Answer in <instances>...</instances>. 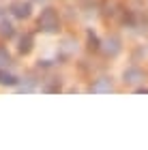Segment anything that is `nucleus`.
Segmentation results:
<instances>
[{
	"label": "nucleus",
	"mask_w": 148,
	"mask_h": 150,
	"mask_svg": "<svg viewBox=\"0 0 148 150\" xmlns=\"http://www.w3.org/2000/svg\"><path fill=\"white\" fill-rule=\"evenodd\" d=\"M90 92H95V94H99V92H112V81L107 77H99L95 84L90 86Z\"/></svg>",
	"instance_id": "obj_5"
},
{
	"label": "nucleus",
	"mask_w": 148,
	"mask_h": 150,
	"mask_svg": "<svg viewBox=\"0 0 148 150\" xmlns=\"http://www.w3.org/2000/svg\"><path fill=\"white\" fill-rule=\"evenodd\" d=\"M37 26H39V30L47 32V35H54V32H58V30H60V17H58L56 9H52V6L43 9V11H41V15H39Z\"/></svg>",
	"instance_id": "obj_1"
},
{
	"label": "nucleus",
	"mask_w": 148,
	"mask_h": 150,
	"mask_svg": "<svg viewBox=\"0 0 148 150\" xmlns=\"http://www.w3.org/2000/svg\"><path fill=\"white\" fill-rule=\"evenodd\" d=\"M103 52L107 54V56H116V54L120 52V39L118 37H107L103 41Z\"/></svg>",
	"instance_id": "obj_4"
},
{
	"label": "nucleus",
	"mask_w": 148,
	"mask_h": 150,
	"mask_svg": "<svg viewBox=\"0 0 148 150\" xmlns=\"http://www.w3.org/2000/svg\"><path fill=\"white\" fill-rule=\"evenodd\" d=\"M135 92H140V94H144V92H148V88H144V86H142V88H137Z\"/></svg>",
	"instance_id": "obj_11"
},
{
	"label": "nucleus",
	"mask_w": 148,
	"mask_h": 150,
	"mask_svg": "<svg viewBox=\"0 0 148 150\" xmlns=\"http://www.w3.org/2000/svg\"><path fill=\"white\" fill-rule=\"evenodd\" d=\"M123 81L129 84V86H135L140 81H144V71L137 69V67H129V69L123 73Z\"/></svg>",
	"instance_id": "obj_3"
},
{
	"label": "nucleus",
	"mask_w": 148,
	"mask_h": 150,
	"mask_svg": "<svg viewBox=\"0 0 148 150\" xmlns=\"http://www.w3.org/2000/svg\"><path fill=\"white\" fill-rule=\"evenodd\" d=\"M13 60H11V54L6 52V47L4 45H0V67H6V64H11Z\"/></svg>",
	"instance_id": "obj_9"
},
{
	"label": "nucleus",
	"mask_w": 148,
	"mask_h": 150,
	"mask_svg": "<svg viewBox=\"0 0 148 150\" xmlns=\"http://www.w3.org/2000/svg\"><path fill=\"white\" fill-rule=\"evenodd\" d=\"M88 47H90V50H99V47H101V41L97 39L95 32H88Z\"/></svg>",
	"instance_id": "obj_10"
},
{
	"label": "nucleus",
	"mask_w": 148,
	"mask_h": 150,
	"mask_svg": "<svg viewBox=\"0 0 148 150\" xmlns=\"http://www.w3.org/2000/svg\"><path fill=\"white\" fill-rule=\"evenodd\" d=\"M39 2H43V0H39Z\"/></svg>",
	"instance_id": "obj_12"
},
{
	"label": "nucleus",
	"mask_w": 148,
	"mask_h": 150,
	"mask_svg": "<svg viewBox=\"0 0 148 150\" xmlns=\"http://www.w3.org/2000/svg\"><path fill=\"white\" fill-rule=\"evenodd\" d=\"M32 43H35V41H32V35H24L22 39H19V47H17L19 54H24V56L30 54L32 52Z\"/></svg>",
	"instance_id": "obj_6"
},
{
	"label": "nucleus",
	"mask_w": 148,
	"mask_h": 150,
	"mask_svg": "<svg viewBox=\"0 0 148 150\" xmlns=\"http://www.w3.org/2000/svg\"><path fill=\"white\" fill-rule=\"evenodd\" d=\"M17 77L11 73H6L4 69H0V86H17Z\"/></svg>",
	"instance_id": "obj_7"
},
{
	"label": "nucleus",
	"mask_w": 148,
	"mask_h": 150,
	"mask_svg": "<svg viewBox=\"0 0 148 150\" xmlns=\"http://www.w3.org/2000/svg\"><path fill=\"white\" fill-rule=\"evenodd\" d=\"M13 32H15V30H13V24L6 22V19H2V22H0V37L9 39V37H13Z\"/></svg>",
	"instance_id": "obj_8"
},
{
	"label": "nucleus",
	"mask_w": 148,
	"mask_h": 150,
	"mask_svg": "<svg viewBox=\"0 0 148 150\" xmlns=\"http://www.w3.org/2000/svg\"><path fill=\"white\" fill-rule=\"evenodd\" d=\"M9 11H11L17 19H26V17H30L32 6H30V2H24V0H15V2H11Z\"/></svg>",
	"instance_id": "obj_2"
}]
</instances>
